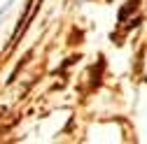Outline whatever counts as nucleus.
<instances>
[{"label": "nucleus", "mask_w": 147, "mask_h": 144, "mask_svg": "<svg viewBox=\"0 0 147 144\" xmlns=\"http://www.w3.org/2000/svg\"><path fill=\"white\" fill-rule=\"evenodd\" d=\"M136 9H138V0H133V3H126V7H124V9L119 12V16H117L119 23H121V21H126V16H128V14H133Z\"/></svg>", "instance_id": "1"}]
</instances>
